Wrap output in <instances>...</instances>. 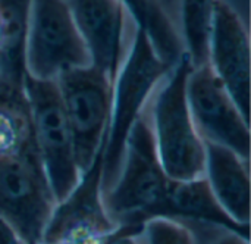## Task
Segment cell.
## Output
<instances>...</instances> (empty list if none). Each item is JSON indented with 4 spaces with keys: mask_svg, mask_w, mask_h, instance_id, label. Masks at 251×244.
<instances>
[{
    "mask_svg": "<svg viewBox=\"0 0 251 244\" xmlns=\"http://www.w3.org/2000/svg\"><path fill=\"white\" fill-rule=\"evenodd\" d=\"M172 181L159 162L144 109L128 134L119 174L103 193L104 208L118 225L110 242L132 240L141 222L151 217H165Z\"/></svg>",
    "mask_w": 251,
    "mask_h": 244,
    "instance_id": "cell-1",
    "label": "cell"
},
{
    "mask_svg": "<svg viewBox=\"0 0 251 244\" xmlns=\"http://www.w3.org/2000/svg\"><path fill=\"white\" fill-rule=\"evenodd\" d=\"M191 69L190 57L182 52L146 106L159 162L168 177L179 181L204 177L206 166V143L187 100Z\"/></svg>",
    "mask_w": 251,
    "mask_h": 244,
    "instance_id": "cell-2",
    "label": "cell"
},
{
    "mask_svg": "<svg viewBox=\"0 0 251 244\" xmlns=\"http://www.w3.org/2000/svg\"><path fill=\"white\" fill-rule=\"evenodd\" d=\"M174 65L157 53L147 31L138 25L112 87L110 118L101 155V193L113 186L124 161L128 134Z\"/></svg>",
    "mask_w": 251,
    "mask_h": 244,
    "instance_id": "cell-3",
    "label": "cell"
},
{
    "mask_svg": "<svg viewBox=\"0 0 251 244\" xmlns=\"http://www.w3.org/2000/svg\"><path fill=\"white\" fill-rule=\"evenodd\" d=\"M24 90L29 109L32 141L59 203L82 177L59 87L56 81L38 80L25 72Z\"/></svg>",
    "mask_w": 251,
    "mask_h": 244,
    "instance_id": "cell-4",
    "label": "cell"
},
{
    "mask_svg": "<svg viewBox=\"0 0 251 244\" xmlns=\"http://www.w3.org/2000/svg\"><path fill=\"white\" fill-rule=\"evenodd\" d=\"M57 202L34 141L0 155V215L24 244L43 243Z\"/></svg>",
    "mask_w": 251,
    "mask_h": 244,
    "instance_id": "cell-5",
    "label": "cell"
},
{
    "mask_svg": "<svg viewBox=\"0 0 251 244\" xmlns=\"http://www.w3.org/2000/svg\"><path fill=\"white\" fill-rule=\"evenodd\" d=\"M91 59L68 0H32L25 38V72L56 81L65 72L90 66Z\"/></svg>",
    "mask_w": 251,
    "mask_h": 244,
    "instance_id": "cell-6",
    "label": "cell"
},
{
    "mask_svg": "<svg viewBox=\"0 0 251 244\" xmlns=\"http://www.w3.org/2000/svg\"><path fill=\"white\" fill-rule=\"evenodd\" d=\"M56 82L72 134L76 161L84 174L103 152L113 82L93 65L65 72Z\"/></svg>",
    "mask_w": 251,
    "mask_h": 244,
    "instance_id": "cell-7",
    "label": "cell"
},
{
    "mask_svg": "<svg viewBox=\"0 0 251 244\" xmlns=\"http://www.w3.org/2000/svg\"><path fill=\"white\" fill-rule=\"evenodd\" d=\"M187 100L201 138L232 149L250 161V119L209 63L191 69L187 80Z\"/></svg>",
    "mask_w": 251,
    "mask_h": 244,
    "instance_id": "cell-8",
    "label": "cell"
},
{
    "mask_svg": "<svg viewBox=\"0 0 251 244\" xmlns=\"http://www.w3.org/2000/svg\"><path fill=\"white\" fill-rule=\"evenodd\" d=\"M91 65L112 82L129 50L138 21L124 0H68Z\"/></svg>",
    "mask_w": 251,
    "mask_h": 244,
    "instance_id": "cell-9",
    "label": "cell"
},
{
    "mask_svg": "<svg viewBox=\"0 0 251 244\" xmlns=\"http://www.w3.org/2000/svg\"><path fill=\"white\" fill-rule=\"evenodd\" d=\"M101 155L103 152L82 174L76 187L56 205L43 243L87 244L112 240L118 225L103 203Z\"/></svg>",
    "mask_w": 251,
    "mask_h": 244,
    "instance_id": "cell-10",
    "label": "cell"
},
{
    "mask_svg": "<svg viewBox=\"0 0 251 244\" xmlns=\"http://www.w3.org/2000/svg\"><path fill=\"white\" fill-rule=\"evenodd\" d=\"M207 63L250 119V37L241 15L226 0H215Z\"/></svg>",
    "mask_w": 251,
    "mask_h": 244,
    "instance_id": "cell-11",
    "label": "cell"
},
{
    "mask_svg": "<svg viewBox=\"0 0 251 244\" xmlns=\"http://www.w3.org/2000/svg\"><path fill=\"white\" fill-rule=\"evenodd\" d=\"M206 143L204 178L221 208L238 224L250 225L249 159L218 143Z\"/></svg>",
    "mask_w": 251,
    "mask_h": 244,
    "instance_id": "cell-12",
    "label": "cell"
},
{
    "mask_svg": "<svg viewBox=\"0 0 251 244\" xmlns=\"http://www.w3.org/2000/svg\"><path fill=\"white\" fill-rule=\"evenodd\" d=\"M163 7L193 68L207 63L215 0H165Z\"/></svg>",
    "mask_w": 251,
    "mask_h": 244,
    "instance_id": "cell-13",
    "label": "cell"
},
{
    "mask_svg": "<svg viewBox=\"0 0 251 244\" xmlns=\"http://www.w3.org/2000/svg\"><path fill=\"white\" fill-rule=\"evenodd\" d=\"M32 0H0L3 40L0 46V80L24 87L25 38Z\"/></svg>",
    "mask_w": 251,
    "mask_h": 244,
    "instance_id": "cell-14",
    "label": "cell"
},
{
    "mask_svg": "<svg viewBox=\"0 0 251 244\" xmlns=\"http://www.w3.org/2000/svg\"><path fill=\"white\" fill-rule=\"evenodd\" d=\"M134 240L154 244L194 243L196 236L184 221L171 217H151L141 222Z\"/></svg>",
    "mask_w": 251,
    "mask_h": 244,
    "instance_id": "cell-15",
    "label": "cell"
},
{
    "mask_svg": "<svg viewBox=\"0 0 251 244\" xmlns=\"http://www.w3.org/2000/svg\"><path fill=\"white\" fill-rule=\"evenodd\" d=\"M0 244H22V240L19 239L15 228L1 215H0Z\"/></svg>",
    "mask_w": 251,
    "mask_h": 244,
    "instance_id": "cell-16",
    "label": "cell"
},
{
    "mask_svg": "<svg viewBox=\"0 0 251 244\" xmlns=\"http://www.w3.org/2000/svg\"><path fill=\"white\" fill-rule=\"evenodd\" d=\"M1 40H3V27H1V19H0V46H1Z\"/></svg>",
    "mask_w": 251,
    "mask_h": 244,
    "instance_id": "cell-17",
    "label": "cell"
}]
</instances>
